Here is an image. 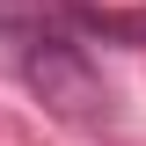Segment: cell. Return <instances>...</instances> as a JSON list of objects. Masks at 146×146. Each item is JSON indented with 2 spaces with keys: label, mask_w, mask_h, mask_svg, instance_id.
I'll return each instance as SVG.
<instances>
[{
  "label": "cell",
  "mask_w": 146,
  "mask_h": 146,
  "mask_svg": "<svg viewBox=\"0 0 146 146\" xmlns=\"http://www.w3.org/2000/svg\"><path fill=\"white\" fill-rule=\"evenodd\" d=\"M66 22L88 44H131V51H146V7H88V0H73Z\"/></svg>",
  "instance_id": "obj_1"
}]
</instances>
